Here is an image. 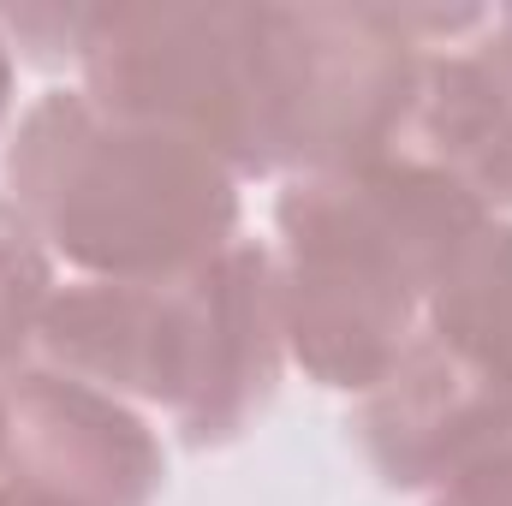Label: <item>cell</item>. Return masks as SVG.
<instances>
[{"label":"cell","instance_id":"6da1fadb","mask_svg":"<svg viewBox=\"0 0 512 506\" xmlns=\"http://www.w3.org/2000/svg\"><path fill=\"white\" fill-rule=\"evenodd\" d=\"M483 6H90L84 96L209 149L233 179H304L405 149L429 48Z\"/></svg>","mask_w":512,"mask_h":506},{"label":"cell","instance_id":"7a4b0ae2","mask_svg":"<svg viewBox=\"0 0 512 506\" xmlns=\"http://www.w3.org/2000/svg\"><path fill=\"white\" fill-rule=\"evenodd\" d=\"M489 209L417 155L286 179L274 274L286 358L328 393H370L417 340L429 298Z\"/></svg>","mask_w":512,"mask_h":506},{"label":"cell","instance_id":"3957f363","mask_svg":"<svg viewBox=\"0 0 512 506\" xmlns=\"http://www.w3.org/2000/svg\"><path fill=\"white\" fill-rule=\"evenodd\" d=\"M36 358L126 405H155L185 447L245 441L286 370L274 251H227L161 280H72L48 298Z\"/></svg>","mask_w":512,"mask_h":506},{"label":"cell","instance_id":"277c9868","mask_svg":"<svg viewBox=\"0 0 512 506\" xmlns=\"http://www.w3.org/2000/svg\"><path fill=\"white\" fill-rule=\"evenodd\" d=\"M6 197L84 280L185 274L239 239V179L191 137L48 90L6 137Z\"/></svg>","mask_w":512,"mask_h":506},{"label":"cell","instance_id":"5b68a950","mask_svg":"<svg viewBox=\"0 0 512 506\" xmlns=\"http://www.w3.org/2000/svg\"><path fill=\"white\" fill-rule=\"evenodd\" d=\"M161 489H167L161 435L126 399L42 358L12 376L0 495L36 506H155Z\"/></svg>","mask_w":512,"mask_h":506},{"label":"cell","instance_id":"8992f818","mask_svg":"<svg viewBox=\"0 0 512 506\" xmlns=\"http://www.w3.org/2000/svg\"><path fill=\"white\" fill-rule=\"evenodd\" d=\"M465 185L489 215L512 221V6L429 48L405 149Z\"/></svg>","mask_w":512,"mask_h":506},{"label":"cell","instance_id":"52a82bcc","mask_svg":"<svg viewBox=\"0 0 512 506\" xmlns=\"http://www.w3.org/2000/svg\"><path fill=\"white\" fill-rule=\"evenodd\" d=\"M411 346L512 441V221L489 215L459 245Z\"/></svg>","mask_w":512,"mask_h":506},{"label":"cell","instance_id":"ba28073f","mask_svg":"<svg viewBox=\"0 0 512 506\" xmlns=\"http://www.w3.org/2000/svg\"><path fill=\"white\" fill-rule=\"evenodd\" d=\"M54 292H60L54 256L0 191V370L18 376L24 364H36V334Z\"/></svg>","mask_w":512,"mask_h":506},{"label":"cell","instance_id":"9c48e42d","mask_svg":"<svg viewBox=\"0 0 512 506\" xmlns=\"http://www.w3.org/2000/svg\"><path fill=\"white\" fill-rule=\"evenodd\" d=\"M84 30H90V6H18V12H0L6 48H18L36 66H78Z\"/></svg>","mask_w":512,"mask_h":506},{"label":"cell","instance_id":"30bf717a","mask_svg":"<svg viewBox=\"0 0 512 506\" xmlns=\"http://www.w3.org/2000/svg\"><path fill=\"white\" fill-rule=\"evenodd\" d=\"M429 506H512V441L483 453L477 465H465L453 483H441Z\"/></svg>","mask_w":512,"mask_h":506},{"label":"cell","instance_id":"8fae6325","mask_svg":"<svg viewBox=\"0 0 512 506\" xmlns=\"http://www.w3.org/2000/svg\"><path fill=\"white\" fill-rule=\"evenodd\" d=\"M12 120V48H6V36H0V131Z\"/></svg>","mask_w":512,"mask_h":506},{"label":"cell","instance_id":"7c38bea8","mask_svg":"<svg viewBox=\"0 0 512 506\" xmlns=\"http://www.w3.org/2000/svg\"><path fill=\"white\" fill-rule=\"evenodd\" d=\"M6 393H12V370H0V441H6Z\"/></svg>","mask_w":512,"mask_h":506},{"label":"cell","instance_id":"4fadbf2b","mask_svg":"<svg viewBox=\"0 0 512 506\" xmlns=\"http://www.w3.org/2000/svg\"><path fill=\"white\" fill-rule=\"evenodd\" d=\"M0 506H36V501H18V495H0Z\"/></svg>","mask_w":512,"mask_h":506}]
</instances>
